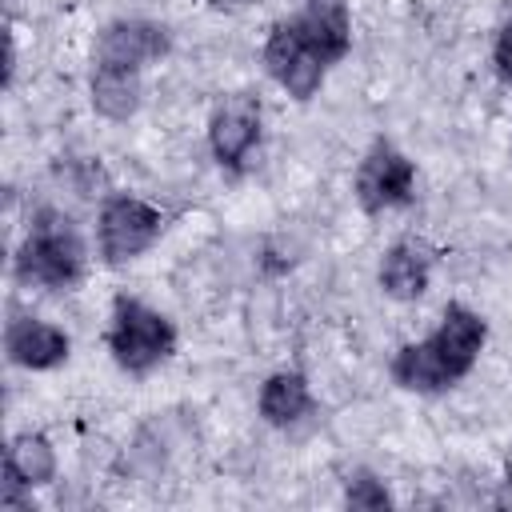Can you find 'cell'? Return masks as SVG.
<instances>
[{"label":"cell","instance_id":"6da1fadb","mask_svg":"<svg viewBox=\"0 0 512 512\" xmlns=\"http://www.w3.org/2000/svg\"><path fill=\"white\" fill-rule=\"evenodd\" d=\"M84 264H88V248H84L76 224L56 208H40L24 244L12 256V276L20 284L68 288L84 276Z\"/></svg>","mask_w":512,"mask_h":512},{"label":"cell","instance_id":"7a4b0ae2","mask_svg":"<svg viewBox=\"0 0 512 512\" xmlns=\"http://www.w3.org/2000/svg\"><path fill=\"white\" fill-rule=\"evenodd\" d=\"M104 344H108L112 360L124 372L144 376L160 360H168L176 352V328H172V320L164 312H156L144 300L120 292L112 300V324L104 332Z\"/></svg>","mask_w":512,"mask_h":512},{"label":"cell","instance_id":"3957f363","mask_svg":"<svg viewBox=\"0 0 512 512\" xmlns=\"http://www.w3.org/2000/svg\"><path fill=\"white\" fill-rule=\"evenodd\" d=\"M160 232H164V212L152 208L148 200L128 196V192L104 196L100 216H96V244H100L104 264L136 260L160 240Z\"/></svg>","mask_w":512,"mask_h":512},{"label":"cell","instance_id":"277c9868","mask_svg":"<svg viewBox=\"0 0 512 512\" xmlns=\"http://www.w3.org/2000/svg\"><path fill=\"white\" fill-rule=\"evenodd\" d=\"M264 68L268 76L292 96V100H312L324 84V72H328V60L312 48V40L300 32L296 16L292 20H280L272 24L268 40H264Z\"/></svg>","mask_w":512,"mask_h":512},{"label":"cell","instance_id":"5b68a950","mask_svg":"<svg viewBox=\"0 0 512 512\" xmlns=\"http://www.w3.org/2000/svg\"><path fill=\"white\" fill-rule=\"evenodd\" d=\"M352 192L368 216H380L388 208H404L416 192V164L400 148H392L388 140H376L356 168Z\"/></svg>","mask_w":512,"mask_h":512},{"label":"cell","instance_id":"8992f818","mask_svg":"<svg viewBox=\"0 0 512 512\" xmlns=\"http://www.w3.org/2000/svg\"><path fill=\"white\" fill-rule=\"evenodd\" d=\"M260 144V100L252 92L224 96L208 116V148L224 172H244V160Z\"/></svg>","mask_w":512,"mask_h":512},{"label":"cell","instance_id":"52a82bcc","mask_svg":"<svg viewBox=\"0 0 512 512\" xmlns=\"http://www.w3.org/2000/svg\"><path fill=\"white\" fill-rule=\"evenodd\" d=\"M168 48H172V36H168L164 24H156V20H136V16H132V20H112V24L100 32V40H96V64L140 72L144 64L168 56Z\"/></svg>","mask_w":512,"mask_h":512},{"label":"cell","instance_id":"ba28073f","mask_svg":"<svg viewBox=\"0 0 512 512\" xmlns=\"http://www.w3.org/2000/svg\"><path fill=\"white\" fill-rule=\"evenodd\" d=\"M56 480V448L48 436L40 432H20L8 440V452H4V492H0V504H16V508H28V496L32 488L40 484H52Z\"/></svg>","mask_w":512,"mask_h":512},{"label":"cell","instance_id":"9c48e42d","mask_svg":"<svg viewBox=\"0 0 512 512\" xmlns=\"http://www.w3.org/2000/svg\"><path fill=\"white\" fill-rule=\"evenodd\" d=\"M4 352L12 364L28 368V372H48L56 364L68 360L72 352V340L64 328L48 324V320H36V316H16L8 320L4 328Z\"/></svg>","mask_w":512,"mask_h":512},{"label":"cell","instance_id":"30bf717a","mask_svg":"<svg viewBox=\"0 0 512 512\" xmlns=\"http://www.w3.org/2000/svg\"><path fill=\"white\" fill-rule=\"evenodd\" d=\"M428 340L436 344V352L444 356V364L452 368V376L464 380V376L476 368L480 352H484L488 324H484V316L472 312L468 304H448L444 316H440V324H436V332H432Z\"/></svg>","mask_w":512,"mask_h":512},{"label":"cell","instance_id":"8fae6325","mask_svg":"<svg viewBox=\"0 0 512 512\" xmlns=\"http://www.w3.org/2000/svg\"><path fill=\"white\" fill-rule=\"evenodd\" d=\"M376 280L384 288V296L408 304V300H420L428 292V280H432V256L424 244L416 240H396L384 256H380V268H376Z\"/></svg>","mask_w":512,"mask_h":512},{"label":"cell","instance_id":"7c38bea8","mask_svg":"<svg viewBox=\"0 0 512 512\" xmlns=\"http://www.w3.org/2000/svg\"><path fill=\"white\" fill-rule=\"evenodd\" d=\"M388 376L396 388L404 392H416V396H436V392H448L452 384H460L452 376V368L444 364V356L436 352L432 340H416V344H404L392 364H388Z\"/></svg>","mask_w":512,"mask_h":512},{"label":"cell","instance_id":"4fadbf2b","mask_svg":"<svg viewBox=\"0 0 512 512\" xmlns=\"http://www.w3.org/2000/svg\"><path fill=\"white\" fill-rule=\"evenodd\" d=\"M300 32L312 40V48L332 64H340L352 48V16L344 0H304V8L296 12Z\"/></svg>","mask_w":512,"mask_h":512},{"label":"cell","instance_id":"5bb4252c","mask_svg":"<svg viewBox=\"0 0 512 512\" xmlns=\"http://www.w3.org/2000/svg\"><path fill=\"white\" fill-rule=\"evenodd\" d=\"M256 408L272 428H288V424H296L312 412V388L300 372H272L260 384Z\"/></svg>","mask_w":512,"mask_h":512},{"label":"cell","instance_id":"9a60e30c","mask_svg":"<svg viewBox=\"0 0 512 512\" xmlns=\"http://www.w3.org/2000/svg\"><path fill=\"white\" fill-rule=\"evenodd\" d=\"M88 96H92V108L104 120H116V124L120 120H132L136 108H140V72L96 64L92 68V80H88Z\"/></svg>","mask_w":512,"mask_h":512},{"label":"cell","instance_id":"2e32d148","mask_svg":"<svg viewBox=\"0 0 512 512\" xmlns=\"http://www.w3.org/2000/svg\"><path fill=\"white\" fill-rule=\"evenodd\" d=\"M344 504L348 508H364V512H376V508H388L392 496L384 488V480H376L372 472H356L348 476V488H344Z\"/></svg>","mask_w":512,"mask_h":512},{"label":"cell","instance_id":"e0dca14e","mask_svg":"<svg viewBox=\"0 0 512 512\" xmlns=\"http://www.w3.org/2000/svg\"><path fill=\"white\" fill-rule=\"evenodd\" d=\"M492 64H496V72H500V80H508L512 84V20L496 32V44H492Z\"/></svg>","mask_w":512,"mask_h":512},{"label":"cell","instance_id":"ac0fdd59","mask_svg":"<svg viewBox=\"0 0 512 512\" xmlns=\"http://www.w3.org/2000/svg\"><path fill=\"white\" fill-rule=\"evenodd\" d=\"M496 508H512V476L500 484V492H496Z\"/></svg>","mask_w":512,"mask_h":512}]
</instances>
